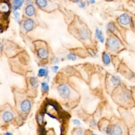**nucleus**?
<instances>
[{
    "instance_id": "obj_24",
    "label": "nucleus",
    "mask_w": 135,
    "mask_h": 135,
    "mask_svg": "<svg viewBox=\"0 0 135 135\" xmlns=\"http://www.w3.org/2000/svg\"><path fill=\"white\" fill-rule=\"evenodd\" d=\"M77 135H84V134H83V132H82V131L80 130V131H79L78 132Z\"/></svg>"
},
{
    "instance_id": "obj_10",
    "label": "nucleus",
    "mask_w": 135,
    "mask_h": 135,
    "mask_svg": "<svg viewBox=\"0 0 135 135\" xmlns=\"http://www.w3.org/2000/svg\"><path fill=\"white\" fill-rule=\"evenodd\" d=\"M79 34L81 38L83 40L86 39L89 36V32L85 28H81L79 30Z\"/></svg>"
},
{
    "instance_id": "obj_1",
    "label": "nucleus",
    "mask_w": 135,
    "mask_h": 135,
    "mask_svg": "<svg viewBox=\"0 0 135 135\" xmlns=\"http://www.w3.org/2000/svg\"><path fill=\"white\" fill-rule=\"evenodd\" d=\"M107 132L109 135H122L123 130L120 126L114 124L107 128Z\"/></svg>"
},
{
    "instance_id": "obj_2",
    "label": "nucleus",
    "mask_w": 135,
    "mask_h": 135,
    "mask_svg": "<svg viewBox=\"0 0 135 135\" xmlns=\"http://www.w3.org/2000/svg\"><path fill=\"white\" fill-rule=\"evenodd\" d=\"M107 46L111 51H116L120 47L119 41L115 37H110L107 40Z\"/></svg>"
},
{
    "instance_id": "obj_27",
    "label": "nucleus",
    "mask_w": 135,
    "mask_h": 135,
    "mask_svg": "<svg viewBox=\"0 0 135 135\" xmlns=\"http://www.w3.org/2000/svg\"><path fill=\"white\" fill-rule=\"evenodd\" d=\"M89 2H90L91 3H94L95 2V1H89Z\"/></svg>"
},
{
    "instance_id": "obj_12",
    "label": "nucleus",
    "mask_w": 135,
    "mask_h": 135,
    "mask_svg": "<svg viewBox=\"0 0 135 135\" xmlns=\"http://www.w3.org/2000/svg\"><path fill=\"white\" fill-rule=\"evenodd\" d=\"M102 60L103 63L105 65H108L110 63V58L108 54L104 52L102 54Z\"/></svg>"
},
{
    "instance_id": "obj_5",
    "label": "nucleus",
    "mask_w": 135,
    "mask_h": 135,
    "mask_svg": "<svg viewBox=\"0 0 135 135\" xmlns=\"http://www.w3.org/2000/svg\"><path fill=\"white\" fill-rule=\"evenodd\" d=\"M119 22L122 25H128L130 21V18L128 14L126 13L122 14L121 15L119 18Z\"/></svg>"
},
{
    "instance_id": "obj_29",
    "label": "nucleus",
    "mask_w": 135,
    "mask_h": 135,
    "mask_svg": "<svg viewBox=\"0 0 135 135\" xmlns=\"http://www.w3.org/2000/svg\"><path fill=\"white\" fill-rule=\"evenodd\" d=\"M92 135H97V134H92Z\"/></svg>"
},
{
    "instance_id": "obj_26",
    "label": "nucleus",
    "mask_w": 135,
    "mask_h": 135,
    "mask_svg": "<svg viewBox=\"0 0 135 135\" xmlns=\"http://www.w3.org/2000/svg\"><path fill=\"white\" fill-rule=\"evenodd\" d=\"M5 135H13V134L10 132H7V133H6Z\"/></svg>"
},
{
    "instance_id": "obj_23",
    "label": "nucleus",
    "mask_w": 135,
    "mask_h": 135,
    "mask_svg": "<svg viewBox=\"0 0 135 135\" xmlns=\"http://www.w3.org/2000/svg\"><path fill=\"white\" fill-rule=\"evenodd\" d=\"M58 69H59V68H58L57 66H53V67L52 68V70H53V71L54 72H56L57 71Z\"/></svg>"
},
{
    "instance_id": "obj_17",
    "label": "nucleus",
    "mask_w": 135,
    "mask_h": 135,
    "mask_svg": "<svg viewBox=\"0 0 135 135\" xmlns=\"http://www.w3.org/2000/svg\"><path fill=\"white\" fill-rule=\"evenodd\" d=\"M47 74V71L46 69H40L38 70V76H46Z\"/></svg>"
},
{
    "instance_id": "obj_25",
    "label": "nucleus",
    "mask_w": 135,
    "mask_h": 135,
    "mask_svg": "<svg viewBox=\"0 0 135 135\" xmlns=\"http://www.w3.org/2000/svg\"><path fill=\"white\" fill-rule=\"evenodd\" d=\"M85 3L84 2H82L81 4V5H80V7H83L85 6Z\"/></svg>"
},
{
    "instance_id": "obj_15",
    "label": "nucleus",
    "mask_w": 135,
    "mask_h": 135,
    "mask_svg": "<svg viewBox=\"0 0 135 135\" xmlns=\"http://www.w3.org/2000/svg\"><path fill=\"white\" fill-rule=\"evenodd\" d=\"M95 32H96V35H97V38L100 40V41L101 42L103 43L104 39L103 36L102 35V31H100L99 29L97 28L96 30H95Z\"/></svg>"
},
{
    "instance_id": "obj_22",
    "label": "nucleus",
    "mask_w": 135,
    "mask_h": 135,
    "mask_svg": "<svg viewBox=\"0 0 135 135\" xmlns=\"http://www.w3.org/2000/svg\"><path fill=\"white\" fill-rule=\"evenodd\" d=\"M73 122L74 124L75 125H78V126H79L80 125V122L79 121V120H77V119H74L73 120Z\"/></svg>"
},
{
    "instance_id": "obj_8",
    "label": "nucleus",
    "mask_w": 135,
    "mask_h": 135,
    "mask_svg": "<svg viewBox=\"0 0 135 135\" xmlns=\"http://www.w3.org/2000/svg\"><path fill=\"white\" fill-rule=\"evenodd\" d=\"M25 14L29 17L32 16L35 14V8L32 5H27L25 9Z\"/></svg>"
},
{
    "instance_id": "obj_19",
    "label": "nucleus",
    "mask_w": 135,
    "mask_h": 135,
    "mask_svg": "<svg viewBox=\"0 0 135 135\" xmlns=\"http://www.w3.org/2000/svg\"><path fill=\"white\" fill-rule=\"evenodd\" d=\"M41 87H42V89L45 92H47L49 89L48 84L45 82H43L41 83Z\"/></svg>"
},
{
    "instance_id": "obj_20",
    "label": "nucleus",
    "mask_w": 135,
    "mask_h": 135,
    "mask_svg": "<svg viewBox=\"0 0 135 135\" xmlns=\"http://www.w3.org/2000/svg\"><path fill=\"white\" fill-rule=\"evenodd\" d=\"M67 57L70 60H72V61H74L76 60V56L74 54H72V53H70V54H69L68 55H67Z\"/></svg>"
},
{
    "instance_id": "obj_3",
    "label": "nucleus",
    "mask_w": 135,
    "mask_h": 135,
    "mask_svg": "<svg viewBox=\"0 0 135 135\" xmlns=\"http://www.w3.org/2000/svg\"><path fill=\"white\" fill-rule=\"evenodd\" d=\"M57 90L60 95L63 98H67L70 93L69 88L65 84H60L58 86Z\"/></svg>"
},
{
    "instance_id": "obj_18",
    "label": "nucleus",
    "mask_w": 135,
    "mask_h": 135,
    "mask_svg": "<svg viewBox=\"0 0 135 135\" xmlns=\"http://www.w3.org/2000/svg\"><path fill=\"white\" fill-rule=\"evenodd\" d=\"M107 29L110 32H113L115 29V26L112 23H110L107 25Z\"/></svg>"
},
{
    "instance_id": "obj_6",
    "label": "nucleus",
    "mask_w": 135,
    "mask_h": 135,
    "mask_svg": "<svg viewBox=\"0 0 135 135\" xmlns=\"http://www.w3.org/2000/svg\"><path fill=\"white\" fill-rule=\"evenodd\" d=\"M37 53L38 57L41 59H46L49 56L47 51L44 47L39 48L37 51Z\"/></svg>"
},
{
    "instance_id": "obj_28",
    "label": "nucleus",
    "mask_w": 135,
    "mask_h": 135,
    "mask_svg": "<svg viewBox=\"0 0 135 135\" xmlns=\"http://www.w3.org/2000/svg\"><path fill=\"white\" fill-rule=\"evenodd\" d=\"M130 135H135V134H134V133H131L130 134Z\"/></svg>"
},
{
    "instance_id": "obj_14",
    "label": "nucleus",
    "mask_w": 135,
    "mask_h": 135,
    "mask_svg": "<svg viewBox=\"0 0 135 135\" xmlns=\"http://www.w3.org/2000/svg\"><path fill=\"white\" fill-rule=\"evenodd\" d=\"M35 3L40 8H44L47 5V1L45 0H37Z\"/></svg>"
},
{
    "instance_id": "obj_7",
    "label": "nucleus",
    "mask_w": 135,
    "mask_h": 135,
    "mask_svg": "<svg viewBox=\"0 0 135 135\" xmlns=\"http://www.w3.org/2000/svg\"><path fill=\"white\" fill-rule=\"evenodd\" d=\"M34 24L33 21L30 19L25 20L23 23L24 28L26 31H30L32 30L34 28Z\"/></svg>"
},
{
    "instance_id": "obj_16",
    "label": "nucleus",
    "mask_w": 135,
    "mask_h": 135,
    "mask_svg": "<svg viewBox=\"0 0 135 135\" xmlns=\"http://www.w3.org/2000/svg\"><path fill=\"white\" fill-rule=\"evenodd\" d=\"M30 84L34 88H36L38 85V82L37 79L35 77H32L30 79Z\"/></svg>"
},
{
    "instance_id": "obj_4",
    "label": "nucleus",
    "mask_w": 135,
    "mask_h": 135,
    "mask_svg": "<svg viewBox=\"0 0 135 135\" xmlns=\"http://www.w3.org/2000/svg\"><path fill=\"white\" fill-rule=\"evenodd\" d=\"M31 107V103L28 100L23 101L21 104V110L24 112H27L30 111Z\"/></svg>"
},
{
    "instance_id": "obj_9",
    "label": "nucleus",
    "mask_w": 135,
    "mask_h": 135,
    "mask_svg": "<svg viewBox=\"0 0 135 135\" xmlns=\"http://www.w3.org/2000/svg\"><path fill=\"white\" fill-rule=\"evenodd\" d=\"M3 120L5 122H9L12 121L14 118L13 114L12 113H11L9 111H6L4 113L2 116Z\"/></svg>"
},
{
    "instance_id": "obj_11",
    "label": "nucleus",
    "mask_w": 135,
    "mask_h": 135,
    "mask_svg": "<svg viewBox=\"0 0 135 135\" xmlns=\"http://www.w3.org/2000/svg\"><path fill=\"white\" fill-rule=\"evenodd\" d=\"M111 82L114 86H117L121 83V79L119 76H113L111 79Z\"/></svg>"
},
{
    "instance_id": "obj_13",
    "label": "nucleus",
    "mask_w": 135,
    "mask_h": 135,
    "mask_svg": "<svg viewBox=\"0 0 135 135\" xmlns=\"http://www.w3.org/2000/svg\"><path fill=\"white\" fill-rule=\"evenodd\" d=\"M24 1L23 0H15L13 1V4H14V11L16 10L18 8H20L24 3Z\"/></svg>"
},
{
    "instance_id": "obj_21",
    "label": "nucleus",
    "mask_w": 135,
    "mask_h": 135,
    "mask_svg": "<svg viewBox=\"0 0 135 135\" xmlns=\"http://www.w3.org/2000/svg\"><path fill=\"white\" fill-rule=\"evenodd\" d=\"M14 15L15 16V18L17 22H19L20 18V14L17 11H14Z\"/></svg>"
},
{
    "instance_id": "obj_30",
    "label": "nucleus",
    "mask_w": 135,
    "mask_h": 135,
    "mask_svg": "<svg viewBox=\"0 0 135 135\" xmlns=\"http://www.w3.org/2000/svg\"><path fill=\"white\" fill-rule=\"evenodd\" d=\"M133 2H134V3H135V1H133Z\"/></svg>"
}]
</instances>
